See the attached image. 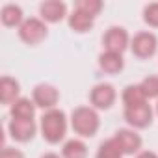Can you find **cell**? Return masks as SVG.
I'll use <instances>...</instances> for the list:
<instances>
[{
    "mask_svg": "<svg viewBox=\"0 0 158 158\" xmlns=\"http://www.w3.org/2000/svg\"><path fill=\"white\" fill-rule=\"evenodd\" d=\"M0 19H2V23H4V26H19L21 28V24L24 23L23 21V10L19 8V6H15V4H8V6H4L2 8V13H0Z\"/></svg>",
    "mask_w": 158,
    "mask_h": 158,
    "instance_id": "obj_15",
    "label": "cell"
},
{
    "mask_svg": "<svg viewBox=\"0 0 158 158\" xmlns=\"http://www.w3.org/2000/svg\"><path fill=\"white\" fill-rule=\"evenodd\" d=\"M139 86H141V89H143V93H145L147 99L158 97V76L156 74H151V76L143 78V82Z\"/></svg>",
    "mask_w": 158,
    "mask_h": 158,
    "instance_id": "obj_21",
    "label": "cell"
},
{
    "mask_svg": "<svg viewBox=\"0 0 158 158\" xmlns=\"http://www.w3.org/2000/svg\"><path fill=\"white\" fill-rule=\"evenodd\" d=\"M147 102V97L141 89V86H127L123 91V104L125 108H132V106H139Z\"/></svg>",
    "mask_w": 158,
    "mask_h": 158,
    "instance_id": "obj_17",
    "label": "cell"
},
{
    "mask_svg": "<svg viewBox=\"0 0 158 158\" xmlns=\"http://www.w3.org/2000/svg\"><path fill=\"white\" fill-rule=\"evenodd\" d=\"M35 114V102L30 99H19L11 106V117L17 119H34Z\"/></svg>",
    "mask_w": 158,
    "mask_h": 158,
    "instance_id": "obj_14",
    "label": "cell"
},
{
    "mask_svg": "<svg viewBox=\"0 0 158 158\" xmlns=\"http://www.w3.org/2000/svg\"><path fill=\"white\" fill-rule=\"evenodd\" d=\"M69 26H71L74 32H78V34H84V32L91 30V26H93V17H89V15H86V13H82V11L74 10V11L69 15Z\"/></svg>",
    "mask_w": 158,
    "mask_h": 158,
    "instance_id": "obj_16",
    "label": "cell"
},
{
    "mask_svg": "<svg viewBox=\"0 0 158 158\" xmlns=\"http://www.w3.org/2000/svg\"><path fill=\"white\" fill-rule=\"evenodd\" d=\"M104 48L108 52H117V54H123V50L127 48L128 45V34L125 28H119V26H112L106 34H104Z\"/></svg>",
    "mask_w": 158,
    "mask_h": 158,
    "instance_id": "obj_6",
    "label": "cell"
},
{
    "mask_svg": "<svg viewBox=\"0 0 158 158\" xmlns=\"http://www.w3.org/2000/svg\"><path fill=\"white\" fill-rule=\"evenodd\" d=\"M114 141L119 145V149H121L123 154H134V152H138L139 147H141V138H139V134H136L134 130H128V128L117 130L115 136H114Z\"/></svg>",
    "mask_w": 158,
    "mask_h": 158,
    "instance_id": "obj_8",
    "label": "cell"
},
{
    "mask_svg": "<svg viewBox=\"0 0 158 158\" xmlns=\"http://www.w3.org/2000/svg\"><path fill=\"white\" fill-rule=\"evenodd\" d=\"M143 21H145L149 26L158 28V2L145 6V10H143Z\"/></svg>",
    "mask_w": 158,
    "mask_h": 158,
    "instance_id": "obj_22",
    "label": "cell"
},
{
    "mask_svg": "<svg viewBox=\"0 0 158 158\" xmlns=\"http://www.w3.org/2000/svg\"><path fill=\"white\" fill-rule=\"evenodd\" d=\"M0 158H24V154L19 151V149H2V152H0Z\"/></svg>",
    "mask_w": 158,
    "mask_h": 158,
    "instance_id": "obj_23",
    "label": "cell"
},
{
    "mask_svg": "<svg viewBox=\"0 0 158 158\" xmlns=\"http://www.w3.org/2000/svg\"><path fill=\"white\" fill-rule=\"evenodd\" d=\"M58 99H60V93H58V89H56L54 86H50V84H39V86H35V89H34V102H35V106H39V108L52 110V108L56 106Z\"/></svg>",
    "mask_w": 158,
    "mask_h": 158,
    "instance_id": "obj_9",
    "label": "cell"
},
{
    "mask_svg": "<svg viewBox=\"0 0 158 158\" xmlns=\"http://www.w3.org/2000/svg\"><path fill=\"white\" fill-rule=\"evenodd\" d=\"M138 158H158V156H156V152H152V151H143V152L138 154Z\"/></svg>",
    "mask_w": 158,
    "mask_h": 158,
    "instance_id": "obj_24",
    "label": "cell"
},
{
    "mask_svg": "<svg viewBox=\"0 0 158 158\" xmlns=\"http://www.w3.org/2000/svg\"><path fill=\"white\" fill-rule=\"evenodd\" d=\"M63 158H86L88 156V147L80 139H69L63 149H61Z\"/></svg>",
    "mask_w": 158,
    "mask_h": 158,
    "instance_id": "obj_18",
    "label": "cell"
},
{
    "mask_svg": "<svg viewBox=\"0 0 158 158\" xmlns=\"http://www.w3.org/2000/svg\"><path fill=\"white\" fill-rule=\"evenodd\" d=\"M156 114H158V104H156Z\"/></svg>",
    "mask_w": 158,
    "mask_h": 158,
    "instance_id": "obj_26",
    "label": "cell"
},
{
    "mask_svg": "<svg viewBox=\"0 0 158 158\" xmlns=\"http://www.w3.org/2000/svg\"><path fill=\"white\" fill-rule=\"evenodd\" d=\"M158 48L156 35L151 32H139L132 39V52L138 58H151Z\"/></svg>",
    "mask_w": 158,
    "mask_h": 158,
    "instance_id": "obj_4",
    "label": "cell"
},
{
    "mask_svg": "<svg viewBox=\"0 0 158 158\" xmlns=\"http://www.w3.org/2000/svg\"><path fill=\"white\" fill-rule=\"evenodd\" d=\"M41 132H43V138L48 143H60L65 138V132H67L65 114L58 108H52V110L45 112V115L41 117Z\"/></svg>",
    "mask_w": 158,
    "mask_h": 158,
    "instance_id": "obj_1",
    "label": "cell"
},
{
    "mask_svg": "<svg viewBox=\"0 0 158 158\" xmlns=\"http://www.w3.org/2000/svg\"><path fill=\"white\" fill-rule=\"evenodd\" d=\"M125 119L130 127L134 128H145L151 125L152 121V108L143 102L139 106H132V108H125Z\"/></svg>",
    "mask_w": 158,
    "mask_h": 158,
    "instance_id": "obj_5",
    "label": "cell"
},
{
    "mask_svg": "<svg viewBox=\"0 0 158 158\" xmlns=\"http://www.w3.org/2000/svg\"><path fill=\"white\" fill-rule=\"evenodd\" d=\"M99 65L104 73H110V74H115L119 73L123 67H125V61H123V56L117 54V52H102L99 56Z\"/></svg>",
    "mask_w": 158,
    "mask_h": 158,
    "instance_id": "obj_13",
    "label": "cell"
},
{
    "mask_svg": "<svg viewBox=\"0 0 158 158\" xmlns=\"http://www.w3.org/2000/svg\"><path fill=\"white\" fill-rule=\"evenodd\" d=\"M19 35H21V39H23L24 43H28V45H37V43H41V41L47 37V26H45L43 21H39V19H35V17H30V19H26V21L21 24Z\"/></svg>",
    "mask_w": 158,
    "mask_h": 158,
    "instance_id": "obj_3",
    "label": "cell"
},
{
    "mask_svg": "<svg viewBox=\"0 0 158 158\" xmlns=\"http://www.w3.org/2000/svg\"><path fill=\"white\" fill-rule=\"evenodd\" d=\"M41 158H60V156L54 154V152H48V154H45V156H41Z\"/></svg>",
    "mask_w": 158,
    "mask_h": 158,
    "instance_id": "obj_25",
    "label": "cell"
},
{
    "mask_svg": "<svg viewBox=\"0 0 158 158\" xmlns=\"http://www.w3.org/2000/svg\"><path fill=\"white\" fill-rule=\"evenodd\" d=\"M10 134L17 141H30L35 134V123L34 119H17L13 117L10 121Z\"/></svg>",
    "mask_w": 158,
    "mask_h": 158,
    "instance_id": "obj_10",
    "label": "cell"
},
{
    "mask_svg": "<svg viewBox=\"0 0 158 158\" xmlns=\"http://www.w3.org/2000/svg\"><path fill=\"white\" fill-rule=\"evenodd\" d=\"M41 17L48 23H60L63 17H65V11H67V6L60 0H48V2H43L41 8Z\"/></svg>",
    "mask_w": 158,
    "mask_h": 158,
    "instance_id": "obj_11",
    "label": "cell"
},
{
    "mask_svg": "<svg viewBox=\"0 0 158 158\" xmlns=\"http://www.w3.org/2000/svg\"><path fill=\"white\" fill-rule=\"evenodd\" d=\"M74 10H78V11H82V13H86V15L95 19L101 13V10H102V2L101 0H78Z\"/></svg>",
    "mask_w": 158,
    "mask_h": 158,
    "instance_id": "obj_20",
    "label": "cell"
},
{
    "mask_svg": "<svg viewBox=\"0 0 158 158\" xmlns=\"http://www.w3.org/2000/svg\"><path fill=\"white\" fill-rule=\"evenodd\" d=\"M95 158H123V152H121L119 145H117V143L114 141V138H112V139H106V141L99 147Z\"/></svg>",
    "mask_w": 158,
    "mask_h": 158,
    "instance_id": "obj_19",
    "label": "cell"
},
{
    "mask_svg": "<svg viewBox=\"0 0 158 158\" xmlns=\"http://www.w3.org/2000/svg\"><path fill=\"white\" fill-rule=\"evenodd\" d=\"M19 82L11 76H2L0 80V101L4 104H13L19 101Z\"/></svg>",
    "mask_w": 158,
    "mask_h": 158,
    "instance_id": "obj_12",
    "label": "cell"
},
{
    "mask_svg": "<svg viewBox=\"0 0 158 158\" xmlns=\"http://www.w3.org/2000/svg\"><path fill=\"white\" fill-rule=\"evenodd\" d=\"M91 104L99 110H108L115 102V89L112 84H97L91 89Z\"/></svg>",
    "mask_w": 158,
    "mask_h": 158,
    "instance_id": "obj_7",
    "label": "cell"
},
{
    "mask_svg": "<svg viewBox=\"0 0 158 158\" xmlns=\"http://www.w3.org/2000/svg\"><path fill=\"white\" fill-rule=\"evenodd\" d=\"M71 125H73V130L76 134H80L84 138H91V136L97 134V130L101 127V119H99V115L93 108L78 106L76 110H73Z\"/></svg>",
    "mask_w": 158,
    "mask_h": 158,
    "instance_id": "obj_2",
    "label": "cell"
}]
</instances>
